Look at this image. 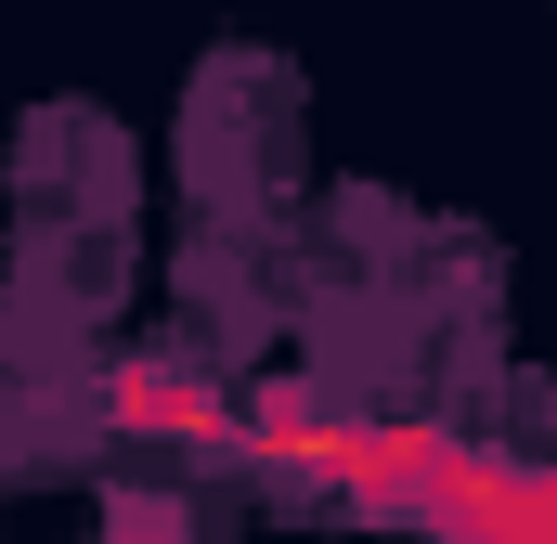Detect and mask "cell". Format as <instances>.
I'll list each match as a JSON object with an SVG mask.
<instances>
[{
  "mask_svg": "<svg viewBox=\"0 0 557 544\" xmlns=\"http://www.w3.org/2000/svg\"><path fill=\"white\" fill-rule=\"evenodd\" d=\"M104 415L143 428V441H234V403L208 390V376H182V363H131V376H104Z\"/></svg>",
  "mask_w": 557,
  "mask_h": 544,
  "instance_id": "cell-1",
  "label": "cell"
},
{
  "mask_svg": "<svg viewBox=\"0 0 557 544\" xmlns=\"http://www.w3.org/2000/svg\"><path fill=\"white\" fill-rule=\"evenodd\" d=\"M117 544H182V532H169L156 506H131V519H117Z\"/></svg>",
  "mask_w": 557,
  "mask_h": 544,
  "instance_id": "cell-2",
  "label": "cell"
}]
</instances>
